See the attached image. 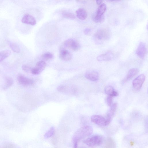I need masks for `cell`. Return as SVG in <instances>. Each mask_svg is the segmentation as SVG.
I'll return each mask as SVG.
<instances>
[{
  "label": "cell",
  "instance_id": "cell-22",
  "mask_svg": "<svg viewBox=\"0 0 148 148\" xmlns=\"http://www.w3.org/2000/svg\"><path fill=\"white\" fill-rule=\"evenodd\" d=\"M10 46L12 51L15 53H19L20 51L19 46L15 43H11L10 44Z\"/></svg>",
  "mask_w": 148,
  "mask_h": 148
},
{
  "label": "cell",
  "instance_id": "cell-1",
  "mask_svg": "<svg viewBox=\"0 0 148 148\" xmlns=\"http://www.w3.org/2000/svg\"><path fill=\"white\" fill-rule=\"evenodd\" d=\"M93 132L92 127L87 126L82 127L78 129L73 136V143H78L82 139L89 136Z\"/></svg>",
  "mask_w": 148,
  "mask_h": 148
},
{
  "label": "cell",
  "instance_id": "cell-19",
  "mask_svg": "<svg viewBox=\"0 0 148 148\" xmlns=\"http://www.w3.org/2000/svg\"><path fill=\"white\" fill-rule=\"evenodd\" d=\"M11 54V52L9 50H5L0 52V62L9 56Z\"/></svg>",
  "mask_w": 148,
  "mask_h": 148
},
{
  "label": "cell",
  "instance_id": "cell-14",
  "mask_svg": "<svg viewBox=\"0 0 148 148\" xmlns=\"http://www.w3.org/2000/svg\"><path fill=\"white\" fill-rule=\"evenodd\" d=\"M22 22L26 24L31 25H34L36 24L35 18L29 14L25 15L22 18Z\"/></svg>",
  "mask_w": 148,
  "mask_h": 148
},
{
  "label": "cell",
  "instance_id": "cell-8",
  "mask_svg": "<svg viewBox=\"0 0 148 148\" xmlns=\"http://www.w3.org/2000/svg\"><path fill=\"white\" fill-rule=\"evenodd\" d=\"M91 121L95 124L101 126H105L106 118L99 115H93L91 117Z\"/></svg>",
  "mask_w": 148,
  "mask_h": 148
},
{
  "label": "cell",
  "instance_id": "cell-27",
  "mask_svg": "<svg viewBox=\"0 0 148 148\" xmlns=\"http://www.w3.org/2000/svg\"><path fill=\"white\" fill-rule=\"evenodd\" d=\"M107 103L109 106H111L112 102V97L109 96L107 98Z\"/></svg>",
  "mask_w": 148,
  "mask_h": 148
},
{
  "label": "cell",
  "instance_id": "cell-15",
  "mask_svg": "<svg viewBox=\"0 0 148 148\" xmlns=\"http://www.w3.org/2000/svg\"><path fill=\"white\" fill-rule=\"evenodd\" d=\"M85 77L87 79L93 81H95L99 79V74L97 72L93 71L86 72L85 74Z\"/></svg>",
  "mask_w": 148,
  "mask_h": 148
},
{
  "label": "cell",
  "instance_id": "cell-29",
  "mask_svg": "<svg viewBox=\"0 0 148 148\" xmlns=\"http://www.w3.org/2000/svg\"><path fill=\"white\" fill-rule=\"evenodd\" d=\"M96 1L97 4L99 5H101L103 2L102 1Z\"/></svg>",
  "mask_w": 148,
  "mask_h": 148
},
{
  "label": "cell",
  "instance_id": "cell-3",
  "mask_svg": "<svg viewBox=\"0 0 148 148\" xmlns=\"http://www.w3.org/2000/svg\"><path fill=\"white\" fill-rule=\"evenodd\" d=\"M107 9V6L105 3H102L97 8L95 14L93 17V21L96 23H101L104 19V14Z\"/></svg>",
  "mask_w": 148,
  "mask_h": 148
},
{
  "label": "cell",
  "instance_id": "cell-28",
  "mask_svg": "<svg viewBox=\"0 0 148 148\" xmlns=\"http://www.w3.org/2000/svg\"><path fill=\"white\" fill-rule=\"evenodd\" d=\"M91 30L90 28H86L84 30V33L85 35H89L91 33Z\"/></svg>",
  "mask_w": 148,
  "mask_h": 148
},
{
  "label": "cell",
  "instance_id": "cell-21",
  "mask_svg": "<svg viewBox=\"0 0 148 148\" xmlns=\"http://www.w3.org/2000/svg\"><path fill=\"white\" fill-rule=\"evenodd\" d=\"M55 129L54 127H52L45 134L44 137L45 139L49 138L53 136L55 134Z\"/></svg>",
  "mask_w": 148,
  "mask_h": 148
},
{
  "label": "cell",
  "instance_id": "cell-7",
  "mask_svg": "<svg viewBox=\"0 0 148 148\" xmlns=\"http://www.w3.org/2000/svg\"><path fill=\"white\" fill-rule=\"evenodd\" d=\"M46 66V64L44 61H39L36 63L35 66L32 69L31 72L34 75L39 74L45 69Z\"/></svg>",
  "mask_w": 148,
  "mask_h": 148
},
{
  "label": "cell",
  "instance_id": "cell-23",
  "mask_svg": "<svg viewBox=\"0 0 148 148\" xmlns=\"http://www.w3.org/2000/svg\"><path fill=\"white\" fill-rule=\"evenodd\" d=\"M43 60L48 61L53 59L54 58L53 55L50 53H46L43 54L41 56Z\"/></svg>",
  "mask_w": 148,
  "mask_h": 148
},
{
  "label": "cell",
  "instance_id": "cell-2",
  "mask_svg": "<svg viewBox=\"0 0 148 148\" xmlns=\"http://www.w3.org/2000/svg\"><path fill=\"white\" fill-rule=\"evenodd\" d=\"M110 37L109 31L106 28H101L98 30L95 33L93 39L96 43L100 44L108 40Z\"/></svg>",
  "mask_w": 148,
  "mask_h": 148
},
{
  "label": "cell",
  "instance_id": "cell-6",
  "mask_svg": "<svg viewBox=\"0 0 148 148\" xmlns=\"http://www.w3.org/2000/svg\"><path fill=\"white\" fill-rule=\"evenodd\" d=\"M145 79V76L143 74H141L135 78L133 81V87L135 90H139L142 87Z\"/></svg>",
  "mask_w": 148,
  "mask_h": 148
},
{
  "label": "cell",
  "instance_id": "cell-18",
  "mask_svg": "<svg viewBox=\"0 0 148 148\" xmlns=\"http://www.w3.org/2000/svg\"><path fill=\"white\" fill-rule=\"evenodd\" d=\"M105 90L107 94L112 97L118 96V93L114 90V88L111 86H106Z\"/></svg>",
  "mask_w": 148,
  "mask_h": 148
},
{
  "label": "cell",
  "instance_id": "cell-24",
  "mask_svg": "<svg viewBox=\"0 0 148 148\" xmlns=\"http://www.w3.org/2000/svg\"><path fill=\"white\" fill-rule=\"evenodd\" d=\"M70 89L68 87L66 86L61 85L58 87L57 89L58 91L60 92L67 93L69 92V91H70L69 89Z\"/></svg>",
  "mask_w": 148,
  "mask_h": 148
},
{
  "label": "cell",
  "instance_id": "cell-5",
  "mask_svg": "<svg viewBox=\"0 0 148 148\" xmlns=\"http://www.w3.org/2000/svg\"><path fill=\"white\" fill-rule=\"evenodd\" d=\"M64 45L66 47L73 51H78L80 47L79 44L76 41L71 39L65 41Z\"/></svg>",
  "mask_w": 148,
  "mask_h": 148
},
{
  "label": "cell",
  "instance_id": "cell-16",
  "mask_svg": "<svg viewBox=\"0 0 148 148\" xmlns=\"http://www.w3.org/2000/svg\"><path fill=\"white\" fill-rule=\"evenodd\" d=\"M76 14L77 17L80 20H84L87 17V14L85 10L83 8H80L78 9Z\"/></svg>",
  "mask_w": 148,
  "mask_h": 148
},
{
  "label": "cell",
  "instance_id": "cell-11",
  "mask_svg": "<svg viewBox=\"0 0 148 148\" xmlns=\"http://www.w3.org/2000/svg\"><path fill=\"white\" fill-rule=\"evenodd\" d=\"M18 80L21 84L25 87L30 86L34 83V81L32 80L21 74L18 76Z\"/></svg>",
  "mask_w": 148,
  "mask_h": 148
},
{
  "label": "cell",
  "instance_id": "cell-9",
  "mask_svg": "<svg viewBox=\"0 0 148 148\" xmlns=\"http://www.w3.org/2000/svg\"><path fill=\"white\" fill-rule=\"evenodd\" d=\"M117 107V104L115 103L112 106L110 111L108 113L106 119L105 126L109 125L111 123L112 119L115 115Z\"/></svg>",
  "mask_w": 148,
  "mask_h": 148
},
{
  "label": "cell",
  "instance_id": "cell-17",
  "mask_svg": "<svg viewBox=\"0 0 148 148\" xmlns=\"http://www.w3.org/2000/svg\"><path fill=\"white\" fill-rule=\"evenodd\" d=\"M139 71L136 68L130 69L128 72L126 78L124 80V82H126L131 80L138 74Z\"/></svg>",
  "mask_w": 148,
  "mask_h": 148
},
{
  "label": "cell",
  "instance_id": "cell-20",
  "mask_svg": "<svg viewBox=\"0 0 148 148\" xmlns=\"http://www.w3.org/2000/svg\"><path fill=\"white\" fill-rule=\"evenodd\" d=\"M13 79L11 77L6 78L5 80V82L3 87L4 89L5 90L8 89L12 86L14 84Z\"/></svg>",
  "mask_w": 148,
  "mask_h": 148
},
{
  "label": "cell",
  "instance_id": "cell-13",
  "mask_svg": "<svg viewBox=\"0 0 148 148\" xmlns=\"http://www.w3.org/2000/svg\"><path fill=\"white\" fill-rule=\"evenodd\" d=\"M59 57L63 61H68L71 59L72 55L68 50L64 49H61L59 54Z\"/></svg>",
  "mask_w": 148,
  "mask_h": 148
},
{
  "label": "cell",
  "instance_id": "cell-26",
  "mask_svg": "<svg viewBox=\"0 0 148 148\" xmlns=\"http://www.w3.org/2000/svg\"><path fill=\"white\" fill-rule=\"evenodd\" d=\"M22 70L27 72H31L32 69L30 66L26 65H23L22 67Z\"/></svg>",
  "mask_w": 148,
  "mask_h": 148
},
{
  "label": "cell",
  "instance_id": "cell-12",
  "mask_svg": "<svg viewBox=\"0 0 148 148\" xmlns=\"http://www.w3.org/2000/svg\"><path fill=\"white\" fill-rule=\"evenodd\" d=\"M114 55L111 51H108L105 54L100 55L97 57V60L99 61H108L112 59Z\"/></svg>",
  "mask_w": 148,
  "mask_h": 148
},
{
  "label": "cell",
  "instance_id": "cell-25",
  "mask_svg": "<svg viewBox=\"0 0 148 148\" xmlns=\"http://www.w3.org/2000/svg\"><path fill=\"white\" fill-rule=\"evenodd\" d=\"M63 16L66 18L72 19H74L75 18V17L74 14L70 12H64L63 14Z\"/></svg>",
  "mask_w": 148,
  "mask_h": 148
},
{
  "label": "cell",
  "instance_id": "cell-10",
  "mask_svg": "<svg viewBox=\"0 0 148 148\" xmlns=\"http://www.w3.org/2000/svg\"><path fill=\"white\" fill-rule=\"evenodd\" d=\"M147 49L145 44L143 42H141L137 48L136 53L140 58H143L145 56Z\"/></svg>",
  "mask_w": 148,
  "mask_h": 148
},
{
  "label": "cell",
  "instance_id": "cell-4",
  "mask_svg": "<svg viewBox=\"0 0 148 148\" xmlns=\"http://www.w3.org/2000/svg\"><path fill=\"white\" fill-rule=\"evenodd\" d=\"M103 141V137L99 135L95 134L92 135L84 140V143L90 147L100 145Z\"/></svg>",
  "mask_w": 148,
  "mask_h": 148
},
{
  "label": "cell",
  "instance_id": "cell-30",
  "mask_svg": "<svg viewBox=\"0 0 148 148\" xmlns=\"http://www.w3.org/2000/svg\"></svg>",
  "mask_w": 148,
  "mask_h": 148
}]
</instances>
